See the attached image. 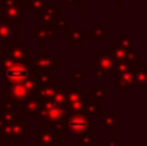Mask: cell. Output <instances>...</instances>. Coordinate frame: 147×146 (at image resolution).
I'll return each instance as SVG.
<instances>
[{"mask_svg": "<svg viewBox=\"0 0 147 146\" xmlns=\"http://www.w3.org/2000/svg\"><path fill=\"white\" fill-rule=\"evenodd\" d=\"M99 102L101 101L94 100V98H90L86 96L85 105H84V114L88 116H92V118H96L99 111Z\"/></svg>", "mask_w": 147, "mask_h": 146, "instance_id": "7402d4cb", "label": "cell"}, {"mask_svg": "<svg viewBox=\"0 0 147 146\" xmlns=\"http://www.w3.org/2000/svg\"><path fill=\"white\" fill-rule=\"evenodd\" d=\"M48 5V0H28V14L35 18Z\"/></svg>", "mask_w": 147, "mask_h": 146, "instance_id": "603a6c76", "label": "cell"}, {"mask_svg": "<svg viewBox=\"0 0 147 146\" xmlns=\"http://www.w3.org/2000/svg\"><path fill=\"white\" fill-rule=\"evenodd\" d=\"M34 35L38 38L43 39L45 41L51 40H58L59 39V31L56 26H51V27H38L34 32Z\"/></svg>", "mask_w": 147, "mask_h": 146, "instance_id": "d6986e66", "label": "cell"}, {"mask_svg": "<svg viewBox=\"0 0 147 146\" xmlns=\"http://www.w3.org/2000/svg\"><path fill=\"white\" fill-rule=\"evenodd\" d=\"M76 145L78 146H93V136L89 133H83L76 136Z\"/></svg>", "mask_w": 147, "mask_h": 146, "instance_id": "f1b7e54d", "label": "cell"}, {"mask_svg": "<svg viewBox=\"0 0 147 146\" xmlns=\"http://www.w3.org/2000/svg\"><path fill=\"white\" fill-rule=\"evenodd\" d=\"M59 18V7L58 5H47L40 13L35 17V28L38 27H51L56 26Z\"/></svg>", "mask_w": 147, "mask_h": 146, "instance_id": "52a82bcc", "label": "cell"}, {"mask_svg": "<svg viewBox=\"0 0 147 146\" xmlns=\"http://www.w3.org/2000/svg\"><path fill=\"white\" fill-rule=\"evenodd\" d=\"M86 96L90 98H94V100L102 101L106 98V88H99V87H90L88 88V93Z\"/></svg>", "mask_w": 147, "mask_h": 146, "instance_id": "484cf974", "label": "cell"}, {"mask_svg": "<svg viewBox=\"0 0 147 146\" xmlns=\"http://www.w3.org/2000/svg\"><path fill=\"white\" fill-rule=\"evenodd\" d=\"M65 39L70 41L72 47H81L84 41L93 40L94 36L92 28H69L65 31Z\"/></svg>", "mask_w": 147, "mask_h": 146, "instance_id": "9c48e42d", "label": "cell"}, {"mask_svg": "<svg viewBox=\"0 0 147 146\" xmlns=\"http://www.w3.org/2000/svg\"><path fill=\"white\" fill-rule=\"evenodd\" d=\"M1 128H3V124H1V122H0V131H1Z\"/></svg>", "mask_w": 147, "mask_h": 146, "instance_id": "74e56055", "label": "cell"}, {"mask_svg": "<svg viewBox=\"0 0 147 146\" xmlns=\"http://www.w3.org/2000/svg\"><path fill=\"white\" fill-rule=\"evenodd\" d=\"M0 109L1 110H12V111H16V113H22V106L21 105H17L14 103L13 101L10 100H5V98H1L0 101Z\"/></svg>", "mask_w": 147, "mask_h": 146, "instance_id": "4316f807", "label": "cell"}, {"mask_svg": "<svg viewBox=\"0 0 147 146\" xmlns=\"http://www.w3.org/2000/svg\"><path fill=\"white\" fill-rule=\"evenodd\" d=\"M18 40V25L0 18V45Z\"/></svg>", "mask_w": 147, "mask_h": 146, "instance_id": "30bf717a", "label": "cell"}, {"mask_svg": "<svg viewBox=\"0 0 147 146\" xmlns=\"http://www.w3.org/2000/svg\"><path fill=\"white\" fill-rule=\"evenodd\" d=\"M8 100L22 106L30 98V93L23 84H8Z\"/></svg>", "mask_w": 147, "mask_h": 146, "instance_id": "8fae6325", "label": "cell"}, {"mask_svg": "<svg viewBox=\"0 0 147 146\" xmlns=\"http://www.w3.org/2000/svg\"><path fill=\"white\" fill-rule=\"evenodd\" d=\"M65 135L66 136H78L88 133L94 128V118L85 114H69L65 119Z\"/></svg>", "mask_w": 147, "mask_h": 146, "instance_id": "3957f363", "label": "cell"}, {"mask_svg": "<svg viewBox=\"0 0 147 146\" xmlns=\"http://www.w3.org/2000/svg\"><path fill=\"white\" fill-rule=\"evenodd\" d=\"M70 80H71L72 83L81 82V80H83V71H81V70H74L71 76H70Z\"/></svg>", "mask_w": 147, "mask_h": 146, "instance_id": "836d02e7", "label": "cell"}, {"mask_svg": "<svg viewBox=\"0 0 147 146\" xmlns=\"http://www.w3.org/2000/svg\"><path fill=\"white\" fill-rule=\"evenodd\" d=\"M59 88V83L58 82H51L45 83L43 85H39V89L36 92V98H39L40 101H48L53 97L54 92Z\"/></svg>", "mask_w": 147, "mask_h": 146, "instance_id": "e0dca14e", "label": "cell"}, {"mask_svg": "<svg viewBox=\"0 0 147 146\" xmlns=\"http://www.w3.org/2000/svg\"><path fill=\"white\" fill-rule=\"evenodd\" d=\"M71 25V18L70 17H63V18H58L56 23V27L58 28V31H67L70 28Z\"/></svg>", "mask_w": 147, "mask_h": 146, "instance_id": "4dcf8cb0", "label": "cell"}, {"mask_svg": "<svg viewBox=\"0 0 147 146\" xmlns=\"http://www.w3.org/2000/svg\"><path fill=\"white\" fill-rule=\"evenodd\" d=\"M41 101L39 98H28L22 105V113L25 118H34L40 109Z\"/></svg>", "mask_w": 147, "mask_h": 146, "instance_id": "ffe728a7", "label": "cell"}, {"mask_svg": "<svg viewBox=\"0 0 147 146\" xmlns=\"http://www.w3.org/2000/svg\"><path fill=\"white\" fill-rule=\"evenodd\" d=\"M94 69L101 70L105 74H112L114 71L115 62L111 59V57L106 53H94Z\"/></svg>", "mask_w": 147, "mask_h": 146, "instance_id": "9a60e30c", "label": "cell"}, {"mask_svg": "<svg viewBox=\"0 0 147 146\" xmlns=\"http://www.w3.org/2000/svg\"><path fill=\"white\" fill-rule=\"evenodd\" d=\"M0 101H1V96H0Z\"/></svg>", "mask_w": 147, "mask_h": 146, "instance_id": "ab89813d", "label": "cell"}, {"mask_svg": "<svg viewBox=\"0 0 147 146\" xmlns=\"http://www.w3.org/2000/svg\"><path fill=\"white\" fill-rule=\"evenodd\" d=\"M115 43L127 52H136V36L134 35H119Z\"/></svg>", "mask_w": 147, "mask_h": 146, "instance_id": "44dd1931", "label": "cell"}, {"mask_svg": "<svg viewBox=\"0 0 147 146\" xmlns=\"http://www.w3.org/2000/svg\"><path fill=\"white\" fill-rule=\"evenodd\" d=\"M31 67L36 74H49L58 71L59 69V59L51 52L47 53H36L34 58H31Z\"/></svg>", "mask_w": 147, "mask_h": 146, "instance_id": "277c9868", "label": "cell"}, {"mask_svg": "<svg viewBox=\"0 0 147 146\" xmlns=\"http://www.w3.org/2000/svg\"><path fill=\"white\" fill-rule=\"evenodd\" d=\"M130 52H127V51H124L123 48H120V47L115 43V40L106 48V54H109L114 62L127 61V57H128V54Z\"/></svg>", "mask_w": 147, "mask_h": 146, "instance_id": "ac0fdd59", "label": "cell"}, {"mask_svg": "<svg viewBox=\"0 0 147 146\" xmlns=\"http://www.w3.org/2000/svg\"><path fill=\"white\" fill-rule=\"evenodd\" d=\"M5 52L4 54L8 56L9 58L14 59L18 62H25L30 59V47L25 45L23 41L16 40L10 41V43L5 44Z\"/></svg>", "mask_w": 147, "mask_h": 146, "instance_id": "ba28073f", "label": "cell"}, {"mask_svg": "<svg viewBox=\"0 0 147 146\" xmlns=\"http://www.w3.org/2000/svg\"><path fill=\"white\" fill-rule=\"evenodd\" d=\"M103 146H124V142L115 135V136H112L111 139L106 142V145H103Z\"/></svg>", "mask_w": 147, "mask_h": 146, "instance_id": "1f68e13d", "label": "cell"}, {"mask_svg": "<svg viewBox=\"0 0 147 146\" xmlns=\"http://www.w3.org/2000/svg\"><path fill=\"white\" fill-rule=\"evenodd\" d=\"M28 38H30L31 41H34V43H35L36 47H47V45H48V41H45V40H43V39L38 38V36H35L34 34H31Z\"/></svg>", "mask_w": 147, "mask_h": 146, "instance_id": "d6a6232c", "label": "cell"}, {"mask_svg": "<svg viewBox=\"0 0 147 146\" xmlns=\"http://www.w3.org/2000/svg\"><path fill=\"white\" fill-rule=\"evenodd\" d=\"M59 5H75V7H80L83 4V0H58Z\"/></svg>", "mask_w": 147, "mask_h": 146, "instance_id": "d590c367", "label": "cell"}, {"mask_svg": "<svg viewBox=\"0 0 147 146\" xmlns=\"http://www.w3.org/2000/svg\"><path fill=\"white\" fill-rule=\"evenodd\" d=\"M35 145L38 146H59V136L48 129L38 128L35 131Z\"/></svg>", "mask_w": 147, "mask_h": 146, "instance_id": "4fadbf2b", "label": "cell"}, {"mask_svg": "<svg viewBox=\"0 0 147 146\" xmlns=\"http://www.w3.org/2000/svg\"><path fill=\"white\" fill-rule=\"evenodd\" d=\"M133 85L137 88L147 87V66L145 64H140L133 67Z\"/></svg>", "mask_w": 147, "mask_h": 146, "instance_id": "2e32d148", "label": "cell"}, {"mask_svg": "<svg viewBox=\"0 0 147 146\" xmlns=\"http://www.w3.org/2000/svg\"><path fill=\"white\" fill-rule=\"evenodd\" d=\"M52 102L57 103V105H66V95H65V88H58L54 92L53 97L51 98Z\"/></svg>", "mask_w": 147, "mask_h": 146, "instance_id": "f546056e", "label": "cell"}, {"mask_svg": "<svg viewBox=\"0 0 147 146\" xmlns=\"http://www.w3.org/2000/svg\"><path fill=\"white\" fill-rule=\"evenodd\" d=\"M69 115L66 105H57V103L52 102L51 100L48 101H41L40 109H39L38 114L34 116L36 123H41V122H62L66 119Z\"/></svg>", "mask_w": 147, "mask_h": 146, "instance_id": "7a4b0ae2", "label": "cell"}, {"mask_svg": "<svg viewBox=\"0 0 147 146\" xmlns=\"http://www.w3.org/2000/svg\"><path fill=\"white\" fill-rule=\"evenodd\" d=\"M112 87L116 88L120 95L129 93L130 88L134 87V85H133L132 71L124 72V74H120V75H112Z\"/></svg>", "mask_w": 147, "mask_h": 146, "instance_id": "7c38bea8", "label": "cell"}, {"mask_svg": "<svg viewBox=\"0 0 147 146\" xmlns=\"http://www.w3.org/2000/svg\"><path fill=\"white\" fill-rule=\"evenodd\" d=\"M34 146H38V145H34Z\"/></svg>", "mask_w": 147, "mask_h": 146, "instance_id": "60d3db41", "label": "cell"}, {"mask_svg": "<svg viewBox=\"0 0 147 146\" xmlns=\"http://www.w3.org/2000/svg\"><path fill=\"white\" fill-rule=\"evenodd\" d=\"M133 67L130 66L128 62L121 61V62H115V66H114V71H112L111 75H120V74H124V72L128 71H132Z\"/></svg>", "mask_w": 147, "mask_h": 146, "instance_id": "83f0119b", "label": "cell"}, {"mask_svg": "<svg viewBox=\"0 0 147 146\" xmlns=\"http://www.w3.org/2000/svg\"><path fill=\"white\" fill-rule=\"evenodd\" d=\"M125 0H111L112 5H115V7H121L123 4H124Z\"/></svg>", "mask_w": 147, "mask_h": 146, "instance_id": "8d00e7d4", "label": "cell"}, {"mask_svg": "<svg viewBox=\"0 0 147 146\" xmlns=\"http://www.w3.org/2000/svg\"><path fill=\"white\" fill-rule=\"evenodd\" d=\"M92 32H93L94 39H98V40H106L107 38V25L103 22H97L93 25L92 28Z\"/></svg>", "mask_w": 147, "mask_h": 146, "instance_id": "d4e9b609", "label": "cell"}, {"mask_svg": "<svg viewBox=\"0 0 147 146\" xmlns=\"http://www.w3.org/2000/svg\"><path fill=\"white\" fill-rule=\"evenodd\" d=\"M3 1H4V0H0V4H1V3H3Z\"/></svg>", "mask_w": 147, "mask_h": 146, "instance_id": "f35d334b", "label": "cell"}, {"mask_svg": "<svg viewBox=\"0 0 147 146\" xmlns=\"http://www.w3.org/2000/svg\"><path fill=\"white\" fill-rule=\"evenodd\" d=\"M66 95V107L69 114H84V105L86 93L79 88H65Z\"/></svg>", "mask_w": 147, "mask_h": 146, "instance_id": "8992f818", "label": "cell"}, {"mask_svg": "<svg viewBox=\"0 0 147 146\" xmlns=\"http://www.w3.org/2000/svg\"><path fill=\"white\" fill-rule=\"evenodd\" d=\"M23 12H28V0H4L0 4V18L8 22H25Z\"/></svg>", "mask_w": 147, "mask_h": 146, "instance_id": "6da1fadb", "label": "cell"}, {"mask_svg": "<svg viewBox=\"0 0 147 146\" xmlns=\"http://www.w3.org/2000/svg\"><path fill=\"white\" fill-rule=\"evenodd\" d=\"M18 118H20L18 113L12 111V110H1V113H0V122H1L3 127L13 124Z\"/></svg>", "mask_w": 147, "mask_h": 146, "instance_id": "cb8c5ba5", "label": "cell"}, {"mask_svg": "<svg viewBox=\"0 0 147 146\" xmlns=\"http://www.w3.org/2000/svg\"><path fill=\"white\" fill-rule=\"evenodd\" d=\"M97 118L99 120L101 129H116L119 127L117 124L119 113L117 111H98Z\"/></svg>", "mask_w": 147, "mask_h": 146, "instance_id": "5bb4252c", "label": "cell"}, {"mask_svg": "<svg viewBox=\"0 0 147 146\" xmlns=\"http://www.w3.org/2000/svg\"><path fill=\"white\" fill-rule=\"evenodd\" d=\"M27 135H30V124L23 122V118H18L13 124L3 127L0 131V140L3 141H22Z\"/></svg>", "mask_w": 147, "mask_h": 146, "instance_id": "5b68a950", "label": "cell"}, {"mask_svg": "<svg viewBox=\"0 0 147 146\" xmlns=\"http://www.w3.org/2000/svg\"><path fill=\"white\" fill-rule=\"evenodd\" d=\"M93 78H94V79H96V80H98V82H106V79H107V75L105 74L103 71H101V70H97V69H94Z\"/></svg>", "mask_w": 147, "mask_h": 146, "instance_id": "e575fe53", "label": "cell"}]
</instances>
